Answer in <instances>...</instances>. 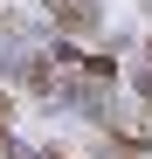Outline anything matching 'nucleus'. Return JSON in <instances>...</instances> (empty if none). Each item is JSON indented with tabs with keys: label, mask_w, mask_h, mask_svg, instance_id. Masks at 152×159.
I'll return each instance as SVG.
<instances>
[{
	"label": "nucleus",
	"mask_w": 152,
	"mask_h": 159,
	"mask_svg": "<svg viewBox=\"0 0 152 159\" xmlns=\"http://www.w3.org/2000/svg\"><path fill=\"white\" fill-rule=\"evenodd\" d=\"M48 14H56L62 28H90V21H97V14H90V0H48Z\"/></svg>",
	"instance_id": "1"
},
{
	"label": "nucleus",
	"mask_w": 152,
	"mask_h": 159,
	"mask_svg": "<svg viewBox=\"0 0 152 159\" xmlns=\"http://www.w3.org/2000/svg\"><path fill=\"white\" fill-rule=\"evenodd\" d=\"M0 125H7V97H0Z\"/></svg>",
	"instance_id": "2"
},
{
	"label": "nucleus",
	"mask_w": 152,
	"mask_h": 159,
	"mask_svg": "<svg viewBox=\"0 0 152 159\" xmlns=\"http://www.w3.org/2000/svg\"><path fill=\"white\" fill-rule=\"evenodd\" d=\"M0 159H14V152H7V139H0Z\"/></svg>",
	"instance_id": "3"
}]
</instances>
